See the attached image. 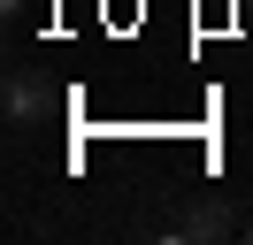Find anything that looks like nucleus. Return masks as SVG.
<instances>
[{
  "mask_svg": "<svg viewBox=\"0 0 253 245\" xmlns=\"http://www.w3.org/2000/svg\"><path fill=\"white\" fill-rule=\"evenodd\" d=\"M215 238H246V222H238V207H230V199L200 192V199H192V207L169 222V245H215Z\"/></svg>",
  "mask_w": 253,
  "mask_h": 245,
  "instance_id": "f257e3e1",
  "label": "nucleus"
},
{
  "mask_svg": "<svg viewBox=\"0 0 253 245\" xmlns=\"http://www.w3.org/2000/svg\"><path fill=\"white\" fill-rule=\"evenodd\" d=\"M0 107H8V130H39V122L54 115V84H46V69H8Z\"/></svg>",
  "mask_w": 253,
  "mask_h": 245,
  "instance_id": "f03ea898",
  "label": "nucleus"
},
{
  "mask_svg": "<svg viewBox=\"0 0 253 245\" xmlns=\"http://www.w3.org/2000/svg\"><path fill=\"white\" fill-rule=\"evenodd\" d=\"M0 15H8V23H23V15H31V0H0Z\"/></svg>",
  "mask_w": 253,
  "mask_h": 245,
  "instance_id": "7ed1b4c3",
  "label": "nucleus"
},
{
  "mask_svg": "<svg viewBox=\"0 0 253 245\" xmlns=\"http://www.w3.org/2000/svg\"><path fill=\"white\" fill-rule=\"evenodd\" d=\"M246 238H253V222H246Z\"/></svg>",
  "mask_w": 253,
  "mask_h": 245,
  "instance_id": "20e7f679",
  "label": "nucleus"
}]
</instances>
